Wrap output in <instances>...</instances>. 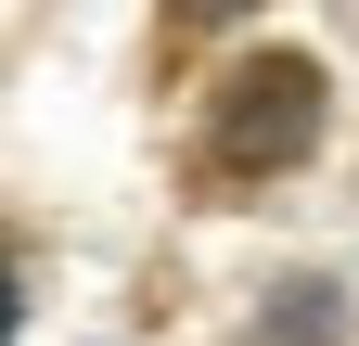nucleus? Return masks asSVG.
Segmentation results:
<instances>
[{"label": "nucleus", "mask_w": 359, "mask_h": 346, "mask_svg": "<svg viewBox=\"0 0 359 346\" xmlns=\"http://www.w3.org/2000/svg\"><path fill=\"white\" fill-rule=\"evenodd\" d=\"M321 141V77L295 52H257L231 90L205 103V180H269V167H295Z\"/></svg>", "instance_id": "nucleus-1"}]
</instances>
